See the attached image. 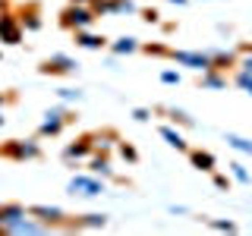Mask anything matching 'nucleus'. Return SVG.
Listing matches in <instances>:
<instances>
[{
  "mask_svg": "<svg viewBox=\"0 0 252 236\" xmlns=\"http://www.w3.org/2000/svg\"><path fill=\"white\" fill-rule=\"evenodd\" d=\"M158 132H161V139L167 142L170 148H177V151H189V142L183 139V132H180V129H173V126H161Z\"/></svg>",
  "mask_w": 252,
  "mask_h": 236,
  "instance_id": "nucleus-15",
  "label": "nucleus"
},
{
  "mask_svg": "<svg viewBox=\"0 0 252 236\" xmlns=\"http://www.w3.org/2000/svg\"><path fill=\"white\" fill-rule=\"evenodd\" d=\"M215 186L218 189H230V179H227L224 173H215Z\"/></svg>",
  "mask_w": 252,
  "mask_h": 236,
  "instance_id": "nucleus-32",
  "label": "nucleus"
},
{
  "mask_svg": "<svg viewBox=\"0 0 252 236\" xmlns=\"http://www.w3.org/2000/svg\"><path fill=\"white\" fill-rule=\"evenodd\" d=\"M227 167H230V177L236 179V183H252V177H249V170H246V167H243V164H240V161H230V164H227Z\"/></svg>",
  "mask_w": 252,
  "mask_h": 236,
  "instance_id": "nucleus-21",
  "label": "nucleus"
},
{
  "mask_svg": "<svg viewBox=\"0 0 252 236\" xmlns=\"http://www.w3.org/2000/svg\"><path fill=\"white\" fill-rule=\"evenodd\" d=\"M189 161H192V167L195 170H202V173H215L218 167V157L211 154V151H199V148H189Z\"/></svg>",
  "mask_w": 252,
  "mask_h": 236,
  "instance_id": "nucleus-12",
  "label": "nucleus"
},
{
  "mask_svg": "<svg viewBox=\"0 0 252 236\" xmlns=\"http://www.w3.org/2000/svg\"><path fill=\"white\" fill-rule=\"evenodd\" d=\"M208 224L215 227V230H220V233H233V230H236L233 220H208Z\"/></svg>",
  "mask_w": 252,
  "mask_h": 236,
  "instance_id": "nucleus-27",
  "label": "nucleus"
},
{
  "mask_svg": "<svg viewBox=\"0 0 252 236\" xmlns=\"http://www.w3.org/2000/svg\"><path fill=\"white\" fill-rule=\"evenodd\" d=\"M107 224V214H82V217H76V220H69V230H101V227Z\"/></svg>",
  "mask_w": 252,
  "mask_h": 236,
  "instance_id": "nucleus-13",
  "label": "nucleus"
},
{
  "mask_svg": "<svg viewBox=\"0 0 252 236\" xmlns=\"http://www.w3.org/2000/svg\"><path fill=\"white\" fill-rule=\"evenodd\" d=\"M120 142V136H117L114 129H101V132H94V151H110V148Z\"/></svg>",
  "mask_w": 252,
  "mask_h": 236,
  "instance_id": "nucleus-17",
  "label": "nucleus"
},
{
  "mask_svg": "<svg viewBox=\"0 0 252 236\" xmlns=\"http://www.w3.org/2000/svg\"><path fill=\"white\" fill-rule=\"evenodd\" d=\"M110 51H114L117 57H123V54H136V51H142V44H139L132 35H123V38H117V41L110 44Z\"/></svg>",
  "mask_w": 252,
  "mask_h": 236,
  "instance_id": "nucleus-18",
  "label": "nucleus"
},
{
  "mask_svg": "<svg viewBox=\"0 0 252 236\" xmlns=\"http://www.w3.org/2000/svg\"><path fill=\"white\" fill-rule=\"evenodd\" d=\"M6 101H10V98H6V94H3V91H0V107H3V104H6Z\"/></svg>",
  "mask_w": 252,
  "mask_h": 236,
  "instance_id": "nucleus-35",
  "label": "nucleus"
},
{
  "mask_svg": "<svg viewBox=\"0 0 252 236\" xmlns=\"http://www.w3.org/2000/svg\"><path fill=\"white\" fill-rule=\"evenodd\" d=\"M89 173H94V177H101V179H110V177H114V167H110V157H107L104 151L92 154V157H89Z\"/></svg>",
  "mask_w": 252,
  "mask_h": 236,
  "instance_id": "nucleus-14",
  "label": "nucleus"
},
{
  "mask_svg": "<svg viewBox=\"0 0 252 236\" xmlns=\"http://www.w3.org/2000/svg\"><path fill=\"white\" fill-rule=\"evenodd\" d=\"M208 54H211L215 69H220V73H224V69H230V66H236V60H240L233 51H227V47H224V51H208Z\"/></svg>",
  "mask_w": 252,
  "mask_h": 236,
  "instance_id": "nucleus-16",
  "label": "nucleus"
},
{
  "mask_svg": "<svg viewBox=\"0 0 252 236\" xmlns=\"http://www.w3.org/2000/svg\"><path fill=\"white\" fill-rule=\"evenodd\" d=\"M167 57L177 63V66H186V69H195V73H205V69H215L211 63V54L208 51H170Z\"/></svg>",
  "mask_w": 252,
  "mask_h": 236,
  "instance_id": "nucleus-3",
  "label": "nucleus"
},
{
  "mask_svg": "<svg viewBox=\"0 0 252 236\" xmlns=\"http://www.w3.org/2000/svg\"><path fill=\"white\" fill-rule=\"evenodd\" d=\"M69 3H92V0H69Z\"/></svg>",
  "mask_w": 252,
  "mask_h": 236,
  "instance_id": "nucleus-36",
  "label": "nucleus"
},
{
  "mask_svg": "<svg viewBox=\"0 0 252 236\" xmlns=\"http://www.w3.org/2000/svg\"><path fill=\"white\" fill-rule=\"evenodd\" d=\"M94 19H98V13H94L89 3H69L66 10L60 13V26H63V29H69V31H76V29H89Z\"/></svg>",
  "mask_w": 252,
  "mask_h": 236,
  "instance_id": "nucleus-2",
  "label": "nucleus"
},
{
  "mask_svg": "<svg viewBox=\"0 0 252 236\" xmlns=\"http://www.w3.org/2000/svg\"><path fill=\"white\" fill-rule=\"evenodd\" d=\"M142 51H145V54H155V57H167L170 47H164V44H142Z\"/></svg>",
  "mask_w": 252,
  "mask_h": 236,
  "instance_id": "nucleus-26",
  "label": "nucleus"
},
{
  "mask_svg": "<svg viewBox=\"0 0 252 236\" xmlns=\"http://www.w3.org/2000/svg\"><path fill=\"white\" fill-rule=\"evenodd\" d=\"M233 82L240 85L243 91H249V94H252V73H243V69H240V73H236V79H233Z\"/></svg>",
  "mask_w": 252,
  "mask_h": 236,
  "instance_id": "nucleus-25",
  "label": "nucleus"
},
{
  "mask_svg": "<svg viewBox=\"0 0 252 236\" xmlns=\"http://www.w3.org/2000/svg\"><path fill=\"white\" fill-rule=\"evenodd\" d=\"M0 41L3 44H19L22 41V22L13 13H0Z\"/></svg>",
  "mask_w": 252,
  "mask_h": 236,
  "instance_id": "nucleus-10",
  "label": "nucleus"
},
{
  "mask_svg": "<svg viewBox=\"0 0 252 236\" xmlns=\"http://www.w3.org/2000/svg\"><path fill=\"white\" fill-rule=\"evenodd\" d=\"M167 114H170V120H173V123H180V126H195V120L186 114V110H177V107H170Z\"/></svg>",
  "mask_w": 252,
  "mask_h": 236,
  "instance_id": "nucleus-24",
  "label": "nucleus"
},
{
  "mask_svg": "<svg viewBox=\"0 0 252 236\" xmlns=\"http://www.w3.org/2000/svg\"><path fill=\"white\" fill-rule=\"evenodd\" d=\"M224 142L230 148H236V151H243V154H252V139H243V136H236V132H227Z\"/></svg>",
  "mask_w": 252,
  "mask_h": 236,
  "instance_id": "nucleus-20",
  "label": "nucleus"
},
{
  "mask_svg": "<svg viewBox=\"0 0 252 236\" xmlns=\"http://www.w3.org/2000/svg\"><path fill=\"white\" fill-rule=\"evenodd\" d=\"M73 38H76L79 47H85V51H101V47H107V38L94 35V31H89V29H76Z\"/></svg>",
  "mask_w": 252,
  "mask_h": 236,
  "instance_id": "nucleus-11",
  "label": "nucleus"
},
{
  "mask_svg": "<svg viewBox=\"0 0 252 236\" xmlns=\"http://www.w3.org/2000/svg\"><path fill=\"white\" fill-rule=\"evenodd\" d=\"M170 3H186V0H170Z\"/></svg>",
  "mask_w": 252,
  "mask_h": 236,
  "instance_id": "nucleus-37",
  "label": "nucleus"
},
{
  "mask_svg": "<svg viewBox=\"0 0 252 236\" xmlns=\"http://www.w3.org/2000/svg\"><path fill=\"white\" fill-rule=\"evenodd\" d=\"M66 192L69 195H85V199H98V195L104 192V183H101V177H94V173H79V177L69 179Z\"/></svg>",
  "mask_w": 252,
  "mask_h": 236,
  "instance_id": "nucleus-4",
  "label": "nucleus"
},
{
  "mask_svg": "<svg viewBox=\"0 0 252 236\" xmlns=\"http://www.w3.org/2000/svg\"><path fill=\"white\" fill-rule=\"evenodd\" d=\"M0 129H3V117H0Z\"/></svg>",
  "mask_w": 252,
  "mask_h": 236,
  "instance_id": "nucleus-38",
  "label": "nucleus"
},
{
  "mask_svg": "<svg viewBox=\"0 0 252 236\" xmlns=\"http://www.w3.org/2000/svg\"><path fill=\"white\" fill-rule=\"evenodd\" d=\"M132 120H136V123H148V120H152V110H148V107H136V110H132Z\"/></svg>",
  "mask_w": 252,
  "mask_h": 236,
  "instance_id": "nucleus-29",
  "label": "nucleus"
},
{
  "mask_svg": "<svg viewBox=\"0 0 252 236\" xmlns=\"http://www.w3.org/2000/svg\"><path fill=\"white\" fill-rule=\"evenodd\" d=\"M142 19H145V22H152V26H155V22L161 19V16H158L155 10H145V13H142Z\"/></svg>",
  "mask_w": 252,
  "mask_h": 236,
  "instance_id": "nucleus-33",
  "label": "nucleus"
},
{
  "mask_svg": "<svg viewBox=\"0 0 252 236\" xmlns=\"http://www.w3.org/2000/svg\"><path fill=\"white\" fill-rule=\"evenodd\" d=\"M29 217V208H22V205H0V233H13L16 224H22V220Z\"/></svg>",
  "mask_w": 252,
  "mask_h": 236,
  "instance_id": "nucleus-8",
  "label": "nucleus"
},
{
  "mask_svg": "<svg viewBox=\"0 0 252 236\" xmlns=\"http://www.w3.org/2000/svg\"><path fill=\"white\" fill-rule=\"evenodd\" d=\"M66 123H69L66 110H63V107H54V110H47V114H44L41 126H38V136H41V139H47V136H60Z\"/></svg>",
  "mask_w": 252,
  "mask_h": 236,
  "instance_id": "nucleus-7",
  "label": "nucleus"
},
{
  "mask_svg": "<svg viewBox=\"0 0 252 236\" xmlns=\"http://www.w3.org/2000/svg\"><path fill=\"white\" fill-rule=\"evenodd\" d=\"M117 151H120V157H123V161H129V164L139 161V151L129 145V142H117Z\"/></svg>",
  "mask_w": 252,
  "mask_h": 236,
  "instance_id": "nucleus-23",
  "label": "nucleus"
},
{
  "mask_svg": "<svg viewBox=\"0 0 252 236\" xmlns=\"http://www.w3.org/2000/svg\"><path fill=\"white\" fill-rule=\"evenodd\" d=\"M76 69H79V63L69 57V54H51L47 60H41L38 73L41 76H73Z\"/></svg>",
  "mask_w": 252,
  "mask_h": 236,
  "instance_id": "nucleus-5",
  "label": "nucleus"
},
{
  "mask_svg": "<svg viewBox=\"0 0 252 236\" xmlns=\"http://www.w3.org/2000/svg\"><path fill=\"white\" fill-rule=\"evenodd\" d=\"M161 82L164 85H180V73H177V69H164V73H161Z\"/></svg>",
  "mask_w": 252,
  "mask_h": 236,
  "instance_id": "nucleus-28",
  "label": "nucleus"
},
{
  "mask_svg": "<svg viewBox=\"0 0 252 236\" xmlns=\"http://www.w3.org/2000/svg\"><path fill=\"white\" fill-rule=\"evenodd\" d=\"M92 154H94V132H89V136H79L73 145L63 148V161H66V164H76V161L92 157Z\"/></svg>",
  "mask_w": 252,
  "mask_h": 236,
  "instance_id": "nucleus-6",
  "label": "nucleus"
},
{
  "mask_svg": "<svg viewBox=\"0 0 252 236\" xmlns=\"http://www.w3.org/2000/svg\"><path fill=\"white\" fill-rule=\"evenodd\" d=\"M57 94H60V101H79V98H82V91H79V88H60Z\"/></svg>",
  "mask_w": 252,
  "mask_h": 236,
  "instance_id": "nucleus-30",
  "label": "nucleus"
},
{
  "mask_svg": "<svg viewBox=\"0 0 252 236\" xmlns=\"http://www.w3.org/2000/svg\"><path fill=\"white\" fill-rule=\"evenodd\" d=\"M29 214L38 217V220H41V224H47V227H66V224H69L66 214H63L60 208H54V205H32Z\"/></svg>",
  "mask_w": 252,
  "mask_h": 236,
  "instance_id": "nucleus-9",
  "label": "nucleus"
},
{
  "mask_svg": "<svg viewBox=\"0 0 252 236\" xmlns=\"http://www.w3.org/2000/svg\"><path fill=\"white\" fill-rule=\"evenodd\" d=\"M240 54H252V41H243L240 44Z\"/></svg>",
  "mask_w": 252,
  "mask_h": 236,
  "instance_id": "nucleus-34",
  "label": "nucleus"
},
{
  "mask_svg": "<svg viewBox=\"0 0 252 236\" xmlns=\"http://www.w3.org/2000/svg\"><path fill=\"white\" fill-rule=\"evenodd\" d=\"M0 157H10V161H35L41 157V145L35 139H10L0 145Z\"/></svg>",
  "mask_w": 252,
  "mask_h": 236,
  "instance_id": "nucleus-1",
  "label": "nucleus"
},
{
  "mask_svg": "<svg viewBox=\"0 0 252 236\" xmlns=\"http://www.w3.org/2000/svg\"><path fill=\"white\" fill-rule=\"evenodd\" d=\"M22 16H26V19H22V26H26L29 31H38V29H41V19H38V10H35V6L22 10Z\"/></svg>",
  "mask_w": 252,
  "mask_h": 236,
  "instance_id": "nucleus-22",
  "label": "nucleus"
},
{
  "mask_svg": "<svg viewBox=\"0 0 252 236\" xmlns=\"http://www.w3.org/2000/svg\"><path fill=\"white\" fill-rule=\"evenodd\" d=\"M236 69H243V73H252V54H240V60H236Z\"/></svg>",
  "mask_w": 252,
  "mask_h": 236,
  "instance_id": "nucleus-31",
  "label": "nucleus"
},
{
  "mask_svg": "<svg viewBox=\"0 0 252 236\" xmlns=\"http://www.w3.org/2000/svg\"><path fill=\"white\" fill-rule=\"evenodd\" d=\"M202 88H227V76L220 69H205L202 73Z\"/></svg>",
  "mask_w": 252,
  "mask_h": 236,
  "instance_id": "nucleus-19",
  "label": "nucleus"
}]
</instances>
